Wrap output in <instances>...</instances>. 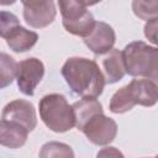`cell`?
Segmentation results:
<instances>
[{"label": "cell", "mask_w": 158, "mask_h": 158, "mask_svg": "<svg viewBox=\"0 0 158 158\" xmlns=\"http://www.w3.org/2000/svg\"><path fill=\"white\" fill-rule=\"evenodd\" d=\"M100 1L101 0H84V2H85L86 6H93V5H95V4L100 2Z\"/></svg>", "instance_id": "obj_22"}, {"label": "cell", "mask_w": 158, "mask_h": 158, "mask_svg": "<svg viewBox=\"0 0 158 158\" xmlns=\"http://www.w3.org/2000/svg\"><path fill=\"white\" fill-rule=\"evenodd\" d=\"M44 75V65L43 63L32 57L23 59L16 64V80L19 90L27 96H32L35 94V89L41 83Z\"/></svg>", "instance_id": "obj_7"}, {"label": "cell", "mask_w": 158, "mask_h": 158, "mask_svg": "<svg viewBox=\"0 0 158 158\" xmlns=\"http://www.w3.org/2000/svg\"><path fill=\"white\" fill-rule=\"evenodd\" d=\"M63 27L74 36L85 37L95 25L93 14L86 9L84 0H58Z\"/></svg>", "instance_id": "obj_5"}, {"label": "cell", "mask_w": 158, "mask_h": 158, "mask_svg": "<svg viewBox=\"0 0 158 158\" xmlns=\"http://www.w3.org/2000/svg\"><path fill=\"white\" fill-rule=\"evenodd\" d=\"M60 72L72 91L81 98H99L106 84L99 64L93 59L72 57L65 60Z\"/></svg>", "instance_id": "obj_1"}, {"label": "cell", "mask_w": 158, "mask_h": 158, "mask_svg": "<svg viewBox=\"0 0 158 158\" xmlns=\"http://www.w3.org/2000/svg\"><path fill=\"white\" fill-rule=\"evenodd\" d=\"M20 21L17 16L10 11H4L0 10V37L2 38H9V36L19 27Z\"/></svg>", "instance_id": "obj_18"}, {"label": "cell", "mask_w": 158, "mask_h": 158, "mask_svg": "<svg viewBox=\"0 0 158 158\" xmlns=\"http://www.w3.org/2000/svg\"><path fill=\"white\" fill-rule=\"evenodd\" d=\"M116 41V35L114 28L102 21H95V25L90 33L84 37L85 46L95 54L102 56L109 52Z\"/></svg>", "instance_id": "obj_10"}, {"label": "cell", "mask_w": 158, "mask_h": 158, "mask_svg": "<svg viewBox=\"0 0 158 158\" xmlns=\"http://www.w3.org/2000/svg\"><path fill=\"white\" fill-rule=\"evenodd\" d=\"M101 67H102L101 72H102L106 84L117 83L126 74L121 51L114 47L109 52H106L105 56L101 58Z\"/></svg>", "instance_id": "obj_12"}, {"label": "cell", "mask_w": 158, "mask_h": 158, "mask_svg": "<svg viewBox=\"0 0 158 158\" xmlns=\"http://www.w3.org/2000/svg\"><path fill=\"white\" fill-rule=\"evenodd\" d=\"M17 0H0V5L1 6H7V5H12Z\"/></svg>", "instance_id": "obj_21"}, {"label": "cell", "mask_w": 158, "mask_h": 158, "mask_svg": "<svg viewBox=\"0 0 158 158\" xmlns=\"http://www.w3.org/2000/svg\"><path fill=\"white\" fill-rule=\"evenodd\" d=\"M102 156H115V157H118V156H121L122 157V153L121 152H118L115 147H106V148H104L102 151H100L99 153H98V157H102Z\"/></svg>", "instance_id": "obj_20"}, {"label": "cell", "mask_w": 158, "mask_h": 158, "mask_svg": "<svg viewBox=\"0 0 158 158\" xmlns=\"http://www.w3.org/2000/svg\"><path fill=\"white\" fill-rule=\"evenodd\" d=\"M40 157H74L73 149L62 142H48L42 146L40 151Z\"/></svg>", "instance_id": "obj_17"}, {"label": "cell", "mask_w": 158, "mask_h": 158, "mask_svg": "<svg viewBox=\"0 0 158 158\" xmlns=\"http://www.w3.org/2000/svg\"><path fill=\"white\" fill-rule=\"evenodd\" d=\"M28 137V130L22 125L9 121L0 120V144L11 149L22 147Z\"/></svg>", "instance_id": "obj_11"}, {"label": "cell", "mask_w": 158, "mask_h": 158, "mask_svg": "<svg viewBox=\"0 0 158 158\" xmlns=\"http://www.w3.org/2000/svg\"><path fill=\"white\" fill-rule=\"evenodd\" d=\"M157 84L156 80L142 78L133 79L130 84L118 89L111 98L109 109L114 114H125L136 105L153 106L157 104Z\"/></svg>", "instance_id": "obj_2"}, {"label": "cell", "mask_w": 158, "mask_h": 158, "mask_svg": "<svg viewBox=\"0 0 158 158\" xmlns=\"http://www.w3.org/2000/svg\"><path fill=\"white\" fill-rule=\"evenodd\" d=\"M157 25H158V17L148 20L147 23L144 25V36L153 44L157 43Z\"/></svg>", "instance_id": "obj_19"}, {"label": "cell", "mask_w": 158, "mask_h": 158, "mask_svg": "<svg viewBox=\"0 0 158 158\" xmlns=\"http://www.w3.org/2000/svg\"><path fill=\"white\" fill-rule=\"evenodd\" d=\"M125 72L131 77L157 79L158 49L143 41L128 43L121 51Z\"/></svg>", "instance_id": "obj_3"}, {"label": "cell", "mask_w": 158, "mask_h": 158, "mask_svg": "<svg viewBox=\"0 0 158 158\" xmlns=\"http://www.w3.org/2000/svg\"><path fill=\"white\" fill-rule=\"evenodd\" d=\"M75 117V126L78 130L81 128V126L85 123L88 118H90L93 115L98 112H104L102 105L96 99H86L83 98L81 100L74 102L72 105Z\"/></svg>", "instance_id": "obj_14"}, {"label": "cell", "mask_w": 158, "mask_h": 158, "mask_svg": "<svg viewBox=\"0 0 158 158\" xmlns=\"http://www.w3.org/2000/svg\"><path fill=\"white\" fill-rule=\"evenodd\" d=\"M132 11L141 20L158 17V0H132Z\"/></svg>", "instance_id": "obj_16"}, {"label": "cell", "mask_w": 158, "mask_h": 158, "mask_svg": "<svg viewBox=\"0 0 158 158\" xmlns=\"http://www.w3.org/2000/svg\"><path fill=\"white\" fill-rule=\"evenodd\" d=\"M1 118L17 122L23 127H26L28 132L33 131L37 126V116H36L35 106L32 105V102L23 99L10 101L4 107Z\"/></svg>", "instance_id": "obj_9"}, {"label": "cell", "mask_w": 158, "mask_h": 158, "mask_svg": "<svg viewBox=\"0 0 158 158\" xmlns=\"http://www.w3.org/2000/svg\"><path fill=\"white\" fill-rule=\"evenodd\" d=\"M40 117L53 132L63 133L75 126V117L72 105L62 94L44 95L38 104Z\"/></svg>", "instance_id": "obj_4"}, {"label": "cell", "mask_w": 158, "mask_h": 158, "mask_svg": "<svg viewBox=\"0 0 158 158\" xmlns=\"http://www.w3.org/2000/svg\"><path fill=\"white\" fill-rule=\"evenodd\" d=\"M16 60L7 53L0 52V89L12 84L16 78Z\"/></svg>", "instance_id": "obj_15"}, {"label": "cell", "mask_w": 158, "mask_h": 158, "mask_svg": "<svg viewBox=\"0 0 158 158\" xmlns=\"http://www.w3.org/2000/svg\"><path fill=\"white\" fill-rule=\"evenodd\" d=\"M38 40V35L35 31L26 30L22 26H19L10 36L6 38V43L11 51L16 53H22L31 49Z\"/></svg>", "instance_id": "obj_13"}, {"label": "cell", "mask_w": 158, "mask_h": 158, "mask_svg": "<svg viewBox=\"0 0 158 158\" xmlns=\"http://www.w3.org/2000/svg\"><path fill=\"white\" fill-rule=\"evenodd\" d=\"M23 4V19L33 28L49 26L57 15L53 0H21Z\"/></svg>", "instance_id": "obj_8"}, {"label": "cell", "mask_w": 158, "mask_h": 158, "mask_svg": "<svg viewBox=\"0 0 158 158\" xmlns=\"http://www.w3.org/2000/svg\"><path fill=\"white\" fill-rule=\"evenodd\" d=\"M80 131L86 138L96 146H106L111 143L117 135L116 122L105 116L104 112H98L85 121Z\"/></svg>", "instance_id": "obj_6"}]
</instances>
